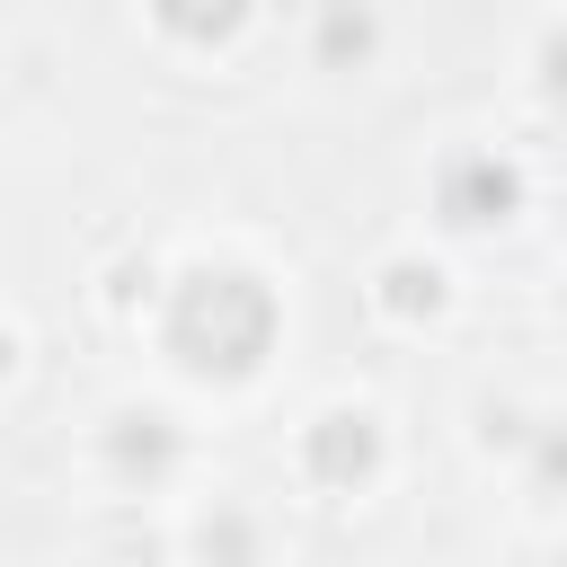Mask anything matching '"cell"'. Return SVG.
<instances>
[{
	"label": "cell",
	"instance_id": "11",
	"mask_svg": "<svg viewBox=\"0 0 567 567\" xmlns=\"http://www.w3.org/2000/svg\"><path fill=\"white\" fill-rule=\"evenodd\" d=\"M0 372H9V337H0Z\"/></svg>",
	"mask_w": 567,
	"mask_h": 567
},
{
	"label": "cell",
	"instance_id": "10",
	"mask_svg": "<svg viewBox=\"0 0 567 567\" xmlns=\"http://www.w3.org/2000/svg\"><path fill=\"white\" fill-rule=\"evenodd\" d=\"M558 478H567V434H549V443H540V487H558Z\"/></svg>",
	"mask_w": 567,
	"mask_h": 567
},
{
	"label": "cell",
	"instance_id": "8",
	"mask_svg": "<svg viewBox=\"0 0 567 567\" xmlns=\"http://www.w3.org/2000/svg\"><path fill=\"white\" fill-rule=\"evenodd\" d=\"M195 549H204V567H257V523L239 505H221V514H204Z\"/></svg>",
	"mask_w": 567,
	"mask_h": 567
},
{
	"label": "cell",
	"instance_id": "6",
	"mask_svg": "<svg viewBox=\"0 0 567 567\" xmlns=\"http://www.w3.org/2000/svg\"><path fill=\"white\" fill-rule=\"evenodd\" d=\"M363 53H372V9H363V0H328V18H319V62L346 71V62H363Z\"/></svg>",
	"mask_w": 567,
	"mask_h": 567
},
{
	"label": "cell",
	"instance_id": "4",
	"mask_svg": "<svg viewBox=\"0 0 567 567\" xmlns=\"http://www.w3.org/2000/svg\"><path fill=\"white\" fill-rule=\"evenodd\" d=\"M106 461H115V478H168L177 470V425L159 416V408H124L115 425H106Z\"/></svg>",
	"mask_w": 567,
	"mask_h": 567
},
{
	"label": "cell",
	"instance_id": "7",
	"mask_svg": "<svg viewBox=\"0 0 567 567\" xmlns=\"http://www.w3.org/2000/svg\"><path fill=\"white\" fill-rule=\"evenodd\" d=\"M381 310H399V319H434V310H443V275L416 266V257L381 266Z\"/></svg>",
	"mask_w": 567,
	"mask_h": 567
},
{
	"label": "cell",
	"instance_id": "3",
	"mask_svg": "<svg viewBox=\"0 0 567 567\" xmlns=\"http://www.w3.org/2000/svg\"><path fill=\"white\" fill-rule=\"evenodd\" d=\"M301 470H310L319 487H363V478L381 470V425H372L363 408H328V416L310 425V443H301Z\"/></svg>",
	"mask_w": 567,
	"mask_h": 567
},
{
	"label": "cell",
	"instance_id": "2",
	"mask_svg": "<svg viewBox=\"0 0 567 567\" xmlns=\"http://www.w3.org/2000/svg\"><path fill=\"white\" fill-rule=\"evenodd\" d=\"M523 204V177H514V159H496V151H461V159H443V177H434V213L452 221V230H487V221H505Z\"/></svg>",
	"mask_w": 567,
	"mask_h": 567
},
{
	"label": "cell",
	"instance_id": "9",
	"mask_svg": "<svg viewBox=\"0 0 567 567\" xmlns=\"http://www.w3.org/2000/svg\"><path fill=\"white\" fill-rule=\"evenodd\" d=\"M540 89H549V97H567V35H549V44H540Z\"/></svg>",
	"mask_w": 567,
	"mask_h": 567
},
{
	"label": "cell",
	"instance_id": "1",
	"mask_svg": "<svg viewBox=\"0 0 567 567\" xmlns=\"http://www.w3.org/2000/svg\"><path fill=\"white\" fill-rule=\"evenodd\" d=\"M275 346V292L239 266H195L168 292V354L204 381H248Z\"/></svg>",
	"mask_w": 567,
	"mask_h": 567
},
{
	"label": "cell",
	"instance_id": "5",
	"mask_svg": "<svg viewBox=\"0 0 567 567\" xmlns=\"http://www.w3.org/2000/svg\"><path fill=\"white\" fill-rule=\"evenodd\" d=\"M151 18L168 35H186V44H221V35H239L248 0H151Z\"/></svg>",
	"mask_w": 567,
	"mask_h": 567
}]
</instances>
